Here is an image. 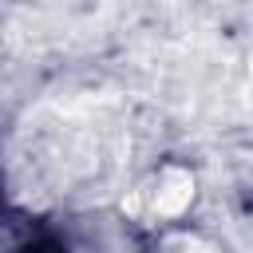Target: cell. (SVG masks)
<instances>
[{"label":"cell","mask_w":253,"mask_h":253,"mask_svg":"<svg viewBox=\"0 0 253 253\" xmlns=\"http://www.w3.org/2000/svg\"><path fill=\"white\" fill-rule=\"evenodd\" d=\"M162 253H229V249L217 245V241H210V237H202V233H178V237L166 241Z\"/></svg>","instance_id":"2"},{"label":"cell","mask_w":253,"mask_h":253,"mask_svg":"<svg viewBox=\"0 0 253 253\" xmlns=\"http://www.w3.org/2000/svg\"><path fill=\"white\" fill-rule=\"evenodd\" d=\"M198 182H194V170L190 166H182V162H162L138 190H134V202H130V210L138 213V217H146V221H174V217H182L186 210H190V202H194V190Z\"/></svg>","instance_id":"1"}]
</instances>
